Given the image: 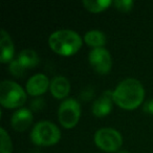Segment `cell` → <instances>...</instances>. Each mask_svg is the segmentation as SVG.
<instances>
[{"mask_svg":"<svg viewBox=\"0 0 153 153\" xmlns=\"http://www.w3.org/2000/svg\"><path fill=\"white\" fill-rule=\"evenodd\" d=\"M88 60L91 67L100 74H106L110 71L112 66L111 55L106 48H94L88 55Z\"/></svg>","mask_w":153,"mask_h":153,"instance_id":"obj_7","label":"cell"},{"mask_svg":"<svg viewBox=\"0 0 153 153\" xmlns=\"http://www.w3.org/2000/svg\"><path fill=\"white\" fill-rule=\"evenodd\" d=\"M51 82L44 74H36L28 79L26 83V92L33 97H39L45 94Z\"/></svg>","mask_w":153,"mask_h":153,"instance_id":"obj_8","label":"cell"},{"mask_svg":"<svg viewBox=\"0 0 153 153\" xmlns=\"http://www.w3.org/2000/svg\"><path fill=\"white\" fill-rule=\"evenodd\" d=\"M33 112L27 108H20L12 115V126L16 131L22 132L26 130L33 123Z\"/></svg>","mask_w":153,"mask_h":153,"instance_id":"obj_10","label":"cell"},{"mask_svg":"<svg viewBox=\"0 0 153 153\" xmlns=\"http://www.w3.org/2000/svg\"><path fill=\"white\" fill-rule=\"evenodd\" d=\"M134 2L132 0H114L113 1V5L115 7V9L121 12H129Z\"/></svg>","mask_w":153,"mask_h":153,"instance_id":"obj_18","label":"cell"},{"mask_svg":"<svg viewBox=\"0 0 153 153\" xmlns=\"http://www.w3.org/2000/svg\"><path fill=\"white\" fill-rule=\"evenodd\" d=\"M113 103L126 110H133L143 103L145 89L138 80L129 78L121 81L112 92Z\"/></svg>","mask_w":153,"mask_h":153,"instance_id":"obj_1","label":"cell"},{"mask_svg":"<svg viewBox=\"0 0 153 153\" xmlns=\"http://www.w3.org/2000/svg\"><path fill=\"white\" fill-rule=\"evenodd\" d=\"M26 101L24 89L11 80H4L0 83V103L3 107L14 109L21 107Z\"/></svg>","mask_w":153,"mask_h":153,"instance_id":"obj_4","label":"cell"},{"mask_svg":"<svg viewBox=\"0 0 153 153\" xmlns=\"http://www.w3.org/2000/svg\"><path fill=\"white\" fill-rule=\"evenodd\" d=\"M81 117V105L76 99L67 98L60 104L58 120L64 128H74Z\"/></svg>","mask_w":153,"mask_h":153,"instance_id":"obj_5","label":"cell"},{"mask_svg":"<svg viewBox=\"0 0 153 153\" xmlns=\"http://www.w3.org/2000/svg\"><path fill=\"white\" fill-rule=\"evenodd\" d=\"M92 96H94V90L85 89L83 92H82L81 98L83 99V100H85V101H88V100H90V99L92 98Z\"/></svg>","mask_w":153,"mask_h":153,"instance_id":"obj_20","label":"cell"},{"mask_svg":"<svg viewBox=\"0 0 153 153\" xmlns=\"http://www.w3.org/2000/svg\"><path fill=\"white\" fill-rule=\"evenodd\" d=\"M145 109H146L148 112H150L153 114V99L152 100H150L146 105H145Z\"/></svg>","mask_w":153,"mask_h":153,"instance_id":"obj_21","label":"cell"},{"mask_svg":"<svg viewBox=\"0 0 153 153\" xmlns=\"http://www.w3.org/2000/svg\"><path fill=\"white\" fill-rule=\"evenodd\" d=\"M112 92L110 90L105 91L99 99H97L94 102L91 107L92 113L98 117H103L110 113L112 110V104H113V98Z\"/></svg>","mask_w":153,"mask_h":153,"instance_id":"obj_9","label":"cell"},{"mask_svg":"<svg viewBox=\"0 0 153 153\" xmlns=\"http://www.w3.org/2000/svg\"><path fill=\"white\" fill-rule=\"evenodd\" d=\"M51 92L55 98L64 99L70 91V83L67 78L63 76H56L51 81Z\"/></svg>","mask_w":153,"mask_h":153,"instance_id":"obj_12","label":"cell"},{"mask_svg":"<svg viewBox=\"0 0 153 153\" xmlns=\"http://www.w3.org/2000/svg\"><path fill=\"white\" fill-rule=\"evenodd\" d=\"M10 72L13 74L14 76H23L24 71H25V67L18 61V59L13 60V61L10 63L9 66Z\"/></svg>","mask_w":153,"mask_h":153,"instance_id":"obj_17","label":"cell"},{"mask_svg":"<svg viewBox=\"0 0 153 153\" xmlns=\"http://www.w3.org/2000/svg\"><path fill=\"white\" fill-rule=\"evenodd\" d=\"M81 36L71 30H58L48 38V45L56 53L61 56H71L81 48Z\"/></svg>","mask_w":153,"mask_h":153,"instance_id":"obj_2","label":"cell"},{"mask_svg":"<svg viewBox=\"0 0 153 153\" xmlns=\"http://www.w3.org/2000/svg\"><path fill=\"white\" fill-rule=\"evenodd\" d=\"M117 153H130L129 151H127V150H121V151H119Z\"/></svg>","mask_w":153,"mask_h":153,"instance_id":"obj_22","label":"cell"},{"mask_svg":"<svg viewBox=\"0 0 153 153\" xmlns=\"http://www.w3.org/2000/svg\"><path fill=\"white\" fill-rule=\"evenodd\" d=\"M111 3H113L111 0H84L82 4L87 11L92 13H99L106 10Z\"/></svg>","mask_w":153,"mask_h":153,"instance_id":"obj_15","label":"cell"},{"mask_svg":"<svg viewBox=\"0 0 153 153\" xmlns=\"http://www.w3.org/2000/svg\"><path fill=\"white\" fill-rule=\"evenodd\" d=\"M0 62L1 63H11L15 55V47L11 36L5 30H0Z\"/></svg>","mask_w":153,"mask_h":153,"instance_id":"obj_11","label":"cell"},{"mask_svg":"<svg viewBox=\"0 0 153 153\" xmlns=\"http://www.w3.org/2000/svg\"><path fill=\"white\" fill-rule=\"evenodd\" d=\"M18 61L25 68H33L37 66L40 62L39 56L34 49L25 48L21 51L18 55Z\"/></svg>","mask_w":153,"mask_h":153,"instance_id":"obj_14","label":"cell"},{"mask_svg":"<svg viewBox=\"0 0 153 153\" xmlns=\"http://www.w3.org/2000/svg\"><path fill=\"white\" fill-rule=\"evenodd\" d=\"M94 143L105 152H115L121 148L123 137L113 128H101L94 133Z\"/></svg>","mask_w":153,"mask_h":153,"instance_id":"obj_6","label":"cell"},{"mask_svg":"<svg viewBox=\"0 0 153 153\" xmlns=\"http://www.w3.org/2000/svg\"><path fill=\"white\" fill-rule=\"evenodd\" d=\"M43 107H44V100L41 98L35 99V100H33L32 103H30V108H32V110H34V111L41 110Z\"/></svg>","mask_w":153,"mask_h":153,"instance_id":"obj_19","label":"cell"},{"mask_svg":"<svg viewBox=\"0 0 153 153\" xmlns=\"http://www.w3.org/2000/svg\"><path fill=\"white\" fill-rule=\"evenodd\" d=\"M0 153H12L13 152V144L12 140L4 128L0 129Z\"/></svg>","mask_w":153,"mask_h":153,"instance_id":"obj_16","label":"cell"},{"mask_svg":"<svg viewBox=\"0 0 153 153\" xmlns=\"http://www.w3.org/2000/svg\"><path fill=\"white\" fill-rule=\"evenodd\" d=\"M84 41L86 44L92 46L94 48H100L106 44V36L103 32L99 30H88L84 36Z\"/></svg>","mask_w":153,"mask_h":153,"instance_id":"obj_13","label":"cell"},{"mask_svg":"<svg viewBox=\"0 0 153 153\" xmlns=\"http://www.w3.org/2000/svg\"><path fill=\"white\" fill-rule=\"evenodd\" d=\"M61 138V131L56 124L49 121H41L34 126L30 140L37 146H53Z\"/></svg>","mask_w":153,"mask_h":153,"instance_id":"obj_3","label":"cell"}]
</instances>
